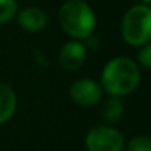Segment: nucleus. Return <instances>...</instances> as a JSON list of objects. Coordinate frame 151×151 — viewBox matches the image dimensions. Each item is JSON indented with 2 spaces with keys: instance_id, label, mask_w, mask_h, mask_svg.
Instances as JSON below:
<instances>
[{
  "instance_id": "4",
  "label": "nucleus",
  "mask_w": 151,
  "mask_h": 151,
  "mask_svg": "<svg viewBox=\"0 0 151 151\" xmlns=\"http://www.w3.org/2000/svg\"><path fill=\"white\" fill-rule=\"evenodd\" d=\"M84 142L88 151H123L125 148V137L122 132L109 125L91 128Z\"/></svg>"
},
{
  "instance_id": "1",
  "label": "nucleus",
  "mask_w": 151,
  "mask_h": 151,
  "mask_svg": "<svg viewBox=\"0 0 151 151\" xmlns=\"http://www.w3.org/2000/svg\"><path fill=\"white\" fill-rule=\"evenodd\" d=\"M139 81L141 72L137 62L125 56H117L104 65L100 85L109 96L126 97L138 88Z\"/></svg>"
},
{
  "instance_id": "11",
  "label": "nucleus",
  "mask_w": 151,
  "mask_h": 151,
  "mask_svg": "<svg viewBox=\"0 0 151 151\" xmlns=\"http://www.w3.org/2000/svg\"><path fill=\"white\" fill-rule=\"evenodd\" d=\"M126 151H151V137L135 135L128 141Z\"/></svg>"
},
{
  "instance_id": "10",
  "label": "nucleus",
  "mask_w": 151,
  "mask_h": 151,
  "mask_svg": "<svg viewBox=\"0 0 151 151\" xmlns=\"http://www.w3.org/2000/svg\"><path fill=\"white\" fill-rule=\"evenodd\" d=\"M18 3L16 0H0V25L7 24L16 16Z\"/></svg>"
},
{
  "instance_id": "13",
  "label": "nucleus",
  "mask_w": 151,
  "mask_h": 151,
  "mask_svg": "<svg viewBox=\"0 0 151 151\" xmlns=\"http://www.w3.org/2000/svg\"><path fill=\"white\" fill-rule=\"evenodd\" d=\"M141 3H144V4H151V0H139Z\"/></svg>"
},
{
  "instance_id": "9",
  "label": "nucleus",
  "mask_w": 151,
  "mask_h": 151,
  "mask_svg": "<svg viewBox=\"0 0 151 151\" xmlns=\"http://www.w3.org/2000/svg\"><path fill=\"white\" fill-rule=\"evenodd\" d=\"M100 116L107 125L117 123L123 116V104L120 97L110 96L109 99L103 101L100 107Z\"/></svg>"
},
{
  "instance_id": "8",
  "label": "nucleus",
  "mask_w": 151,
  "mask_h": 151,
  "mask_svg": "<svg viewBox=\"0 0 151 151\" xmlns=\"http://www.w3.org/2000/svg\"><path fill=\"white\" fill-rule=\"evenodd\" d=\"M18 99L13 88L4 82H0V125L6 123L16 111Z\"/></svg>"
},
{
  "instance_id": "5",
  "label": "nucleus",
  "mask_w": 151,
  "mask_h": 151,
  "mask_svg": "<svg viewBox=\"0 0 151 151\" xmlns=\"http://www.w3.org/2000/svg\"><path fill=\"white\" fill-rule=\"evenodd\" d=\"M69 97L76 106L93 107L100 103L103 97V88L97 81L91 78H81L70 85Z\"/></svg>"
},
{
  "instance_id": "7",
  "label": "nucleus",
  "mask_w": 151,
  "mask_h": 151,
  "mask_svg": "<svg viewBox=\"0 0 151 151\" xmlns=\"http://www.w3.org/2000/svg\"><path fill=\"white\" fill-rule=\"evenodd\" d=\"M19 27L27 32H40L47 25V15L38 6H27L16 12Z\"/></svg>"
},
{
  "instance_id": "12",
  "label": "nucleus",
  "mask_w": 151,
  "mask_h": 151,
  "mask_svg": "<svg viewBox=\"0 0 151 151\" xmlns=\"http://www.w3.org/2000/svg\"><path fill=\"white\" fill-rule=\"evenodd\" d=\"M138 62L142 68L151 69V41L141 46L139 53H138Z\"/></svg>"
},
{
  "instance_id": "3",
  "label": "nucleus",
  "mask_w": 151,
  "mask_h": 151,
  "mask_svg": "<svg viewBox=\"0 0 151 151\" xmlns=\"http://www.w3.org/2000/svg\"><path fill=\"white\" fill-rule=\"evenodd\" d=\"M120 34L125 43L132 47H141L151 41V7L150 4H134L131 6L120 24Z\"/></svg>"
},
{
  "instance_id": "6",
  "label": "nucleus",
  "mask_w": 151,
  "mask_h": 151,
  "mask_svg": "<svg viewBox=\"0 0 151 151\" xmlns=\"http://www.w3.org/2000/svg\"><path fill=\"white\" fill-rule=\"evenodd\" d=\"M87 59V47L79 40H70L59 51V65L65 70H78Z\"/></svg>"
},
{
  "instance_id": "2",
  "label": "nucleus",
  "mask_w": 151,
  "mask_h": 151,
  "mask_svg": "<svg viewBox=\"0 0 151 151\" xmlns=\"http://www.w3.org/2000/svg\"><path fill=\"white\" fill-rule=\"evenodd\" d=\"M59 24L73 40H87L96 29L97 18L93 7L84 0H66L59 9Z\"/></svg>"
}]
</instances>
